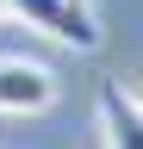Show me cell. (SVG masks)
Masks as SVG:
<instances>
[{"label": "cell", "mask_w": 143, "mask_h": 149, "mask_svg": "<svg viewBox=\"0 0 143 149\" xmlns=\"http://www.w3.org/2000/svg\"><path fill=\"white\" fill-rule=\"evenodd\" d=\"M6 13L25 19L31 31L56 37V44H68V50H81V56L100 50V19L87 13V0H6Z\"/></svg>", "instance_id": "cell-1"}, {"label": "cell", "mask_w": 143, "mask_h": 149, "mask_svg": "<svg viewBox=\"0 0 143 149\" xmlns=\"http://www.w3.org/2000/svg\"><path fill=\"white\" fill-rule=\"evenodd\" d=\"M50 100H56V74L44 62H25V56L0 62V112H44Z\"/></svg>", "instance_id": "cell-2"}, {"label": "cell", "mask_w": 143, "mask_h": 149, "mask_svg": "<svg viewBox=\"0 0 143 149\" xmlns=\"http://www.w3.org/2000/svg\"><path fill=\"white\" fill-rule=\"evenodd\" d=\"M100 130L106 149H143V100L118 81H100Z\"/></svg>", "instance_id": "cell-3"}, {"label": "cell", "mask_w": 143, "mask_h": 149, "mask_svg": "<svg viewBox=\"0 0 143 149\" xmlns=\"http://www.w3.org/2000/svg\"><path fill=\"white\" fill-rule=\"evenodd\" d=\"M0 19H13V13H6V0H0Z\"/></svg>", "instance_id": "cell-4"}, {"label": "cell", "mask_w": 143, "mask_h": 149, "mask_svg": "<svg viewBox=\"0 0 143 149\" xmlns=\"http://www.w3.org/2000/svg\"><path fill=\"white\" fill-rule=\"evenodd\" d=\"M131 93H137V100H143V87H131Z\"/></svg>", "instance_id": "cell-5"}]
</instances>
